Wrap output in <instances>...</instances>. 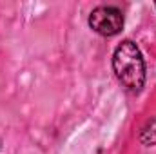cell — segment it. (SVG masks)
<instances>
[{
	"label": "cell",
	"mask_w": 156,
	"mask_h": 154,
	"mask_svg": "<svg viewBox=\"0 0 156 154\" xmlns=\"http://www.w3.org/2000/svg\"><path fill=\"white\" fill-rule=\"evenodd\" d=\"M113 71L125 91L138 94L145 85V60L133 40H123L113 53Z\"/></svg>",
	"instance_id": "obj_1"
},
{
	"label": "cell",
	"mask_w": 156,
	"mask_h": 154,
	"mask_svg": "<svg viewBox=\"0 0 156 154\" xmlns=\"http://www.w3.org/2000/svg\"><path fill=\"white\" fill-rule=\"evenodd\" d=\"M87 24L100 37L111 38L123 29V15L115 5H98L89 13Z\"/></svg>",
	"instance_id": "obj_2"
},
{
	"label": "cell",
	"mask_w": 156,
	"mask_h": 154,
	"mask_svg": "<svg viewBox=\"0 0 156 154\" xmlns=\"http://www.w3.org/2000/svg\"><path fill=\"white\" fill-rule=\"evenodd\" d=\"M138 138H140V142L144 145H156V116L145 121V125L142 127Z\"/></svg>",
	"instance_id": "obj_3"
},
{
	"label": "cell",
	"mask_w": 156,
	"mask_h": 154,
	"mask_svg": "<svg viewBox=\"0 0 156 154\" xmlns=\"http://www.w3.org/2000/svg\"><path fill=\"white\" fill-rule=\"evenodd\" d=\"M154 7H156V2H154Z\"/></svg>",
	"instance_id": "obj_4"
}]
</instances>
